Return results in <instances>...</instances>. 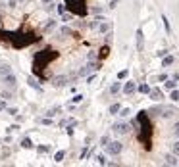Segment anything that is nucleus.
I'll use <instances>...</instances> for the list:
<instances>
[{
    "mask_svg": "<svg viewBox=\"0 0 179 167\" xmlns=\"http://www.w3.org/2000/svg\"><path fill=\"white\" fill-rule=\"evenodd\" d=\"M66 6L70 12H73L75 15H85L87 13V4L85 0H66Z\"/></svg>",
    "mask_w": 179,
    "mask_h": 167,
    "instance_id": "obj_4",
    "label": "nucleus"
},
{
    "mask_svg": "<svg viewBox=\"0 0 179 167\" xmlns=\"http://www.w3.org/2000/svg\"><path fill=\"white\" fill-rule=\"evenodd\" d=\"M56 56H58V54L52 50V48H46V50L37 52V54H35V58H33V71H35L37 75H41V77H45L43 67H46L50 62H54Z\"/></svg>",
    "mask_w": 179,
    "mask_h": 167,
    "instance_id": "obj_1",
    "label": "nucleus"
},
{
    "mask_svg": "<svg viewBox=\"0 0 179 167\" xmlns=\"http://www.w3.org/2000/svg\"><path fill=\"white\" fill-rule=\"evenodd\" d=\"M120 109H122V106H120V104H112V106H110V113H118Z\"/></svg>",
    "mask_w": 179,
    "mask_h": 167,
    "instance_id": "obj_28",
    "label": "nucleus"
},
{
    "mask_svg": "<svg viewBox=\"0 0 179 167\" xmlns=\"http://www.w3.org/2000/svg\"><path fill=\"white\" fill-rule=\"evenodd\" d=\"M27 83H29V87H31V89H35V90H41V85H39L37 81H35V79H29Z\"/></svg>",
    "mask_w": 179,
    "mask_h": 167,
    "instance_id": "obj_22",
    "label": "nucleus"
},
{
    "mask_svg": "<svg viewBox=\"0 0 179 167\" xmlns=\"http://www.w3.org/2000/svg\"><path fill=\"white\" fill-rule=\"evenodd\" d=\"M81 100H83V94H75V96L71 98V102H73V104H79Z\"/></svg>",
    "mask_w": 179,
    "mask_h": 167,
    "instance_id": "obj_33",
    "label": "nucleus"
},
{
    "mask_svg": "<svg viewBox=\"0 0 179 167\" xmlns=\"http://www.w3.org/2000/svg\"><path fill=\"white\" fill-rule=\"evenodd\" d=\"M96 161H98L100 165H108V161H106V158H104V156H96Z\"/></svg>",
    "mask_w": 179,
    "mask_h": 167,
    "instance_id": "obj_32",
    "label": "nucleus"
},
{
    "mask_svg": "<svg viewBox=\"0 0 179 167\" xmlns=\"http://www.w3.org/2000/svg\"><path fill=\"white\" fill-rule=\"evenodd\" d=\"M173 135H175V136L179 138V121L175 123V125H173Z\"/></svg>",
    "mask_w": 179,
    "mask_h": 167,
    "instance_id": "obj_35",
    "label": "nucleus"
},
{
    "mask_svg": "<svg viewBox=\"0 0 179 167\" xmlns=\"http://www.w3.org/2000/svg\"><path fill=\"white\" fill-rule=\"evenodd\" d=\"M148 98H150V100H154V102H160V100H162V90L160 89H150Z\"/></svg>",
    "mask_w": 179,
    "mask_h": 167,
    "instance_id": "obj_9",
    "label": "nucleus"
},
{
    "mask_svg": "<svg viewBox=\"0 0 179 167\" xmlns=\"http://www.w3.org/2000/svg\"><path fill=\"white\" fill-rule=\"evenodd\" d=\"M127 75H129V71H127V69H122V71H120V73H118V79L122 81V79H125V77H127Z\"/></svg>",
    "mask_w": 179,
    "mask_h": 167,
    "instance_id": "obj_30",
    "label": "nucleus"
},
{
    "mask_svg": "<svg viewBox=\"0 0 179 167\" xmlns=\"http://www.w3.org/2000/svg\"><path fill=\"white\" fill-rule=\"evenodd\" d=\"M71 17H73V15H71V13H62V21H64V23H68V21H71Z\"/></svg>",
    "mask_w": 179,
    "mask_h": 167,
    "instance_id": "obj_31",
    "label": "nucleus"
},
{
    "mask_svg": "<svg viewBox=\"0 0 179 167\" xmlns=\"http://www.w3.org/2000/svg\"><path fill=\"white\" fill-rule=\"evenodd\" d=\"M135 90H137V85H135L133 81H127V83L123 85V92H125V94H133Z\"/></svg>",
    "mask_w": 179,
    "mask_h": 167,
    "instance_id": "obj_11",
    "label": "nucleus"
},
{
    "mask_svg": "<svg viewBox=\"0 0 179 167\" xmlns=\"http://www.w3.org/2000/svg\"><path fill=\"white\" fill-rule=\"evenodd\" d=\"M8 37V40L12 42L16 48H25L27 44H33V42H39L41 37H37L35 33H27V31H19V33H4Z\"/></svg>",
    "mask_w": 179,
    "mask_h": 167,
    "instance_id": "obj_2",
    "label": "nucleus"
},
{
    "mask_svg": "<svg viewBox=\"0 0 179 167\" xmlns=\"http://www.w3.org/2000/svg\"><path fill=\"white\" fill-rule=\"evenodd\" d=\"M8 73H12V67L8 64H0V77H4V75H8Z\"/></svg>",
    "mask_w": 179,
    "mask_h": 167,
    "instance_id": "obj_14",
    "label": "nucleus"
},
{
    "mask_svg": "<svg viewBox=\"0 0 179 167\" xmlns=\"http://www.w3.org/2000/svg\"><path fill=\"white\" fill-rule=\"evenodd\" d=\"M56 10H58V13H60V15H62V13L66 12V4H60V6H58Z\"/></svg>",
    "mask_w": 179,
    "mask_h": 167,
    "instance_id": "obj_36",
    "label": "nucleus"
},
{
    "mask_svg": "<svg viewBox=\"0 0 179 167\" xmlns=\"http://www.w3.org/2000/svg\"><path fill=\"white\" fill-rule=\"evenodd\" d=\"M162 21H164V27H166V31L170 33V31H172V27H170V21H168L166 15H162Z\"/></svg>",
    "mask_w": 179,
    "mask_h": 167,
    "instance_id": "obj_29",
    "label": "nucleus"
},
{
    "mask_svg": "<svg viewBox=\"0 0 179 167\" xmlns=\"http://www.w3.org/2000/svg\"><path fill=\"white\" fill-rule=\"evenodd\" d=\"M173 64V56H164V60H162V65H164V67H168V65H172Z\"/></svg>",
    "mask_w": 179,
    "mask_h": 167,
    "instance_id": "obj_16",
    "label": "nucleus"
},
{
    "mask_svg": "<svg viewBox=\"0 0 179 167\" xmlns=\"http://www.w3.org/2000/svg\"><path fill=\"white\" fill-rule=\"evenodd\" d=\"M60 35H64V37H77V35H75V33H73V31H71V29H70V27H60Z\"/></svg>",
    "mask_w": 179,
    "mask_h": 167,
    "instance_id": "obj_13",
    "label": "nucleus"
},
{
    "mask_svg": "<svg viewBox=\"0 0 179 167\" xmlns=\"http://www.w3.org/2000/svg\"><path fill=\"white\" fill-rule=\"evenodd\" d=\"M108 142H110V138H108V136H102V138H100V144H102V146H106Z\"/></svg>",
    "mask_w": 179,
    "mask_h": 167,
    "instance_id": "obj_38",
    "label": "nucleus"
},
{
    "mask_svg": "<svg viewBox=\"0 0 179 167\" xmlns=\"http://www.w3.org/2000/svg\"><path fill=\"white\" fill-rule=\"evenodd\" d=\"M112 131H114L116 135H127L129 131H131V125H129V123H123V121H120V123H114V127H112Z\"/></svg>",
    "mask_w": 179,
    "mask_h": 167,
    "instance_id": "obj_6",
    "label": "nucleus"
},
{
    "mask_svg": "<svg viewBox=\"0 0 179 167\" xmlns=\"http://www.w3.org/2000/svg\"><path fill=\"white\" fill-rule=\"evenodd\" d=\"M2 98H4V100H10V98H12V92H6V90H4V92H2Z\"/></svg>",
    "mask_w": 179,
    "mask_h": 167,
    "instance_id": "obj_37",
    "label": "nucleus"
},
{
    "mask_svg": "<svg viewBox=\"0 0 179 167\" xmlns=\"http://www.w3.org/2000/svg\"><path fill=\"white\" fill-rule=\"evenodd\" d=\"M137 121L141 123V133H139V140L145 142V148L150 150V136H152V123L148 119L147 111H141L137 115Z\"/></svg>",
    "mask_w": 179,
    "mask_h": 167,
    "instance_id": "obj_3",
    "label": "nucleus"
},
{
    "mask_svg": "<svg viewBox=\"0 0 179 167\" xmlns=\"http://www.w3.org/2000/svg\"><path fill=\"white\" fill-rule=\"evenodd\" d=\"M64 156H66V152H64V150H60V152H56V154H54V161H58V163H60V161L64 160Z\"/></svg>",
    "mask_w": 179,
    "mask_h": 167,
    "instance_id": "obj_19",
    "label": "nucleus"
},
{
    "mask_svg": "<svg viewBox=\"0 0 179 167\" xmlns=\"http://www.w3.org/2000/svg\"><path fill=\"white\" fill-rule=\"evenodd\" d=\"M172 154L179 156V140H175V142L172 144Z\"/></svg>",
    "mask_w": 179,
    "mask_h": 167,
    "instance_id": "obj_24",
    "label": "nucleus"
},
{
    "mask_svg": "<svg viewBox=\"0 0 179 167\" xmlns=\"http://www.w3.org/2000/svg\"><path fill=\"white\" fill-rule=\"evenodd\" d=\"M56 27V21H52V19H48L46 21V25H45V33H50L52 29Z\"/></svg>",
    "mask_w": 179,
    "mask_h": 167,
    "instance_id": "obj_15",
    "label": "nucleus"
},
{
    "mask_svg": "<svg viewBox=\"0 0 179 167\" xmlns=\"http://www.w3.org/2000/svg\"><path fill=\"white\" fill-rule=\"evenodd\" d=\"M137 90H139L141 94H148V92H150V87H148V85H145V83H143V85H139V89H137Z\"/></svg>",
    "mask_w": 179,
    "mask_h": 167,
    "instance_id": "obj_17",
    "label": "nucleus"
},
{
    "mask_svg": "<svg viewBox=\"0 0 179 167\" xmlns=\"http://www.w3.org/2000/svg\"><path fill=\"white\" fill-rule=\"evenodd\" d=\"M98 29H100V33L110 31V23H98Z\"/></svg>",
    "mask_w": 179,
    "mask_h": 167,
    "instance_id": "obj_26",
    "label": "nucleus"
},
{
    "mask_svg": "<svg viewBox=\"0 0 179 167\" xmlns=\"http://www.w3.org/2000/svg\"><path fill=\"white\" fill-rule=\"evenodd\" d=\"M164 163H166V165H179V161H177V156L175 154H168L166 158H164Z\"/></svg>",
    "mask_w": 179,
    "mask_h": 167,
    "instance_id": "obj_12",
    "label": "nucleus"
},
{
    "mask_svg": "<svg viewBox=\"0 0 179 167\" xmlns=\"http://www.w3.org/2000/svg\"><path fill=\"white\" fill-rule=\"evenodd\" d=\"M137 50L143 52V48H145V37H143V29H137Z\"/></svg>",
    "mask_w": 179,
    "mask_h": 167,
    "instance_id": "obj_8",
    "label": "nucleus"
},
{
    "mask_svg": "<svg viewBox=\"0 0 179 167\" xmlns=\"http://www.w3.org/2000/svg\"><path fill=\"white\" fill-rule=\"evenodd\" d=\"M0 109H6V102L4 100H0Z\"/></svg>",
    "mask_w": 179,
    "mask_h": 167,
    "instance_id": "obj_42",
    "label": "nucleus"
},
{
    "mask_svg": "<svg viewBox=\"0 0 179 167\" xmlns=\"http://www.w3.org/2000/svg\"><path fill=\"white\" fill-rule=\"evenodd\" d=\"M43 2H45V4H52V0H43Z\"/></svg>",
    "mask_w": 179,
    "mask_h": 167,
    "instance_id": "obj_43",
    "label": "nucleus"
},
{
    "mask_svg": "<svg viewBox=\"0 0 179 167\" xmlns=\"http://www.w3.org/2000/svg\"><path fill=\"white\" fill-rule=\"evenodd\" d=\"M98 21H102V19L98 17V19H93V21H89V23H87V27H89V29H96V27H98Z\"/></svg>",
    "mask_w": 179,
    "mask_h": 167,
    "instance_id": "obj_23",
    "label": "nucleus"
},
{
    "mask_svg": "<svg viewBox=\"0 0 179 167\" xmlns=\"http://www.w3.org/2000/svg\"><path fill=\"white\" fill-rule=\"evenodd\" d=\"M0 79H2L8 87H14V89H16V75H14V73H8V75H4V77H0Z\"/></svg>",
    "mask_w": 179,
    "mask_h": 167,
    "instance_id": "obj_10",
    "label": "nucleus"
},
{
    "mask_svg": "<svg viewBox=\"0 0 179 167\" xmlns=\"http://www.w3.org/2000/svg\"><path fill=\"white\" fill-rule=\"evenodd\" d=\"M170 98H172L173 102H177V100H179V90H175V89H172V94H170Z\"/></svg>",
    "mask_w": 179,
    "mask_h": 167,
    "instance_id": "obj_27",
    "label": "nucleus"
},
{
    "mask_svg": "<svg viewBox=\"0 0 179 167\" xmlns=\"http://www.w3.org/2000/svg\"><path fill=\"white\" fill-rule=\"evenodd\" d=\"M52 85L54 87H66L68 85V77L66 75H56V77H52Z\"/></svg>",
    "mask_w": 179,
    "mask_h": 167,
    "instance_id": "obj_7",
    "label": "nucleus"
},
{
    "mask_svg": "<svg viewBox=\"0 0 179 167\" xmlns=\"http://www.w3.org/2000/svg\"><path fill=\"white\" fill-rule=\"evenodd\" d=\"M166 54H168V50H160V52H158V56H160V58H164Z\"/></svg>",
    "mask_w": 179,
    "mask_h": 167,
    "instance_id": "obj_41",
    "label": "nucleus"
},
{
    "mask_svg": "<svg viewBox=\"0 0 179 167\" xmlns=\"http://www.w3.org/2000/svg\"><path fill=\"white\" fill-rule=\"evenodd\" d=\"M21 148H33V142H31L29 136H25V138L21 140Z\"/></svg>",
    "mask_w": 179,
    "mask_h": 167,
    "instance_id": "obj_18",
    "label": "nucleus"
},
{
    "mask_svg": "<svg viewBox=\"0 0 179 167\" xmlns=\"http://www.w3.org/2000/svg\"><path fill=\"white\" fill-rule=\"evenodd\" d=\"M120 89H122V83H114L112 87H110V92L116 94V92H120Z\"/></svg>",
    "mask_w": 179,
    "mask_h": 167,
    "instance_id": "obj_20",
    "label": "nucleus"
},
{
    "mask_svg": "<svg viewBox=\"0 0 179 167\" xmlns=\"http://www.w3.org/2000/svg\"><path fill=\"white\" fill-rule=\"evenodd\" d=\"M164 87H166L168 90H172V89H175V79H173V81H168L166 79V83H164Z\"/></svg>",
    "mask_w": 179,
    "mask_h": 167,
    "instance_id": "obj_25",
    "label": "nucleus"
},
{
    "mask_svg": "<svg viewBox=\"0 0 179 167\" xmlns=\"http://www.w3.org/2000/svg\"><path fill=\"white\" fill-rule=\"evenodd\" d=\"M120 111H122V113H120L122 117H127L129 113H131V109H129V108H123V109H120Z\"/></svg>",
    "mask_w": 179,
    "mask_h": 167,
    "instance_id": "obj_34",
    "label": "nucleus"
},
{
    "mask_svg": "<svg viewBox=\"0 0 179 167\" xmlns=\"http://www.w3.org/2000/svg\"><path fill=\"white\" fill-rule=\"evenodd\" d=\"M108 52H110L108 44H106V46H102V48H100V60H104V58H106V56H108Z\"/></svg>",
    "mask_w": 179,
    "mask_h": 167,
    "instance_id": "obj_21",
    "label": "nucleus"
},
{
    "mask_svg": "<svg viewBox=\"0 0 179 167\" xmlns=\"http://www.w3.org/2000/svg\"><path fill=\"white\" fill-rule=\"evenodd\" d=\"M8 113H12V115H14V113H18V109H16V108H8Z\"/></svg>",
    "mask_w": 179,
    "mask_h": 167,
    "instance_id": "obj_40",
    "label": "nucleus"
},
{
    "mask_svg": "<svg viewBox=\"0 0 179 167\" xmlns=\"http://www.w3.org/2000/svg\"><path fill=\"white\" fill-rule=\"evenodd\" d=\"M18 125H12V127H8V133H14V131H18Z\"/></svg>",
    "mask_w": 179,
    "mask_h": 167,
    "instance_id": "obj_39",
    "label": "nucleus"
},
{
    "mask_svg": "<svg viewBox=\"0 0 179 167\" xmlns=\"http://www.w3.org/2000/svg\"><path fill=\"white\" fill-rule=\"evenodd\" d=\"M122 150H123V144H122V142H118V140L108 142V144H106V154H110V156L122 154Z\"/></svg>",
    "mask_w": 179,
    "mask_h": 167,
    "instance_id": "obj_5",
    "label": "nucleus"
}]
</instances>
